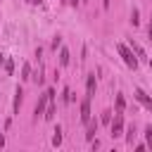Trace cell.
I'll list each match as a JSON object with an SVG mask.
<instances>
[{
  "label": "cell",
  "instance_id": "obj_4",
  "mask_svg": "<svg viewBox=\"0 0 152 152\" xmlns=\"http://www.w3.org/2000/svg\"><path fill=\"white\" fill-rule=\"evenodd\" d=\"M48 90H45V95H40V100H38V104H36V109H33V114H36V119L38 116H45V107H48Z\"/></svg>",
  "mask_w": 152,
  "mask_h": 152
},
{
  "label": "cell",
  "instance_id": "obj_5",
  "mask_svg": "<svg viewBox=\"0 0 152 152\" xmlns=\"http://www.w3.org/2000/svg\"><path fill=\"white\" fill-rule=\"evenodd\" d=\"M90 121V97L86 95V100L81 102V124H88Z\"/></svg>",
  "mask_w": 152,
  "mask_h": 152
},
{
  "label": "cell",
  "instance_id": "obj_14",
  "mask_svg": "<svg viewBox=\"0 0 152 152\" xmlns=\"http://www.w3.org/2000/svg\"><path fill=\"white\" fill-rule=\"evenodd\" d=\"M131 24H133V26H138V24H140V19H138V10H133V12H131Z\"/></svg>",
  "mask_w": 152,
  "mask_h": 152
},
{
  "label": "cell",
  "instance_id": "obj_17",
  "mask_svg": "<svg viewBox=\"0 0 152 152\" xmlns=\"http://www.w3.org/2000/svg\"><path fill=\"white\" fill-rule=\"evenodd\" d=\"M12 69H14V62H12V59H7V64H5V71H7V74H12Z\"/></svg>",
  "mask_w": 152,
  "mask_h": 152
},
{
  "label": "cell",
  "instance_id": "obj_19",
  "mask_svg": "<svg viewBox=\"0 0 152 152\" xmlns=\"http://www.w3.org/2000/svg\"><path fill=\"white\" fill-rule=\"evenodd\" d=\"M147 33H150V40H152V21H150V28H147Z\"/></svg>",
  "mask_w": 152,
  "mask_h": 152
},
{
  "label": "cell",
  "instance_id": "obj_7",
  "mask_svg": "<svg viewBox=\"0 0 152 152\" xmlns=\"http://www.w3.org/2000/svg\"><path fill=\"white\" fill-rule=\"evenodd\" d=\"M95 131H97V121H93V119H90V121H88V133H86V138H88V140H93Z\"/></svg>",
  "mask_w": 152,
  "mask_h": 152
},
{
  "label": "cell",
  "instance_id": "obj_23",
  "mask_svg": "<svg viewBox=\"0 0 152 152\" xmlns=\"http://www.w3.org/2000/svg\"><path fill=\"white\" fill-rule=\"evenodd\" d=\"M28 2H33V0H28Z\"/></svg>",
  "mask_w": 152,
  "mask_h": 152
},
{
  "label": "cell",
  "instance_id": "obj_20",
  "mask_svg": "<svg viewBox=\"0 0 152 152\" xmlns=\"http://www.w3.org/2000/svg\"><path fill=\"white\" fill-rule=\"evenodd\" d=\"M102 5H104V7H109V5H112V0H102Z\"/></svg>",
  "mask_w": 152,
  "mask_h": 152
},
{
  "label": "cell",
  "instance_id": "obj_1",
  "mask_svg": "<svg viewBox=\"0 0 152 152\" xmlns=\"http://www.w3.org/2000/svg\"><path fill=\"white\" fill-rule=\"evenodd\" d=\"M116 50H119V55L124 57V62H126V66H131V69H135V66H138V57H133V50H131L128 45H124V43H119V45H116Z\"/></svg>",
  "mask_w": 152,
  "mask_h": 152
},
{
  "label": "cell",
  "instance_id": "obj_11",
  "mask_svg": "<svg viewBox=\"0 0 152 152\" xmlns=\"http://www.w3.org/2000/svg\"><path fill=\"white\" fill-rule=\"evenodd\" d=\"M131 50H133V52H135L138 57H142V59H145V52H142V48H140L138 43H133V40H131Z\"/></svg>",
  "mask_w": 152,
  "mask_h": 152
},
{
  "label": "cell",
  "instance_id": "obj_21",
  "mask_svg": "<svg viewBox=\"0 0 152 152\" xmlns=\"http://www.w3.org/2000/svg\"><path fill=\"white\" fill-rule=\"evenodd\" d=\"M2 145H5V138H2V135H0V147H2Z\"/></svg>",
  "mask_w": 152,
  "mask_h": 152
},
{
  "label": "cell",
  "instance_id": "obj_12",
  "mask_svg": "<svg viewBox=\"0 0 152 152\" xmlns=\"http://www.w3.org/2000/svg\"><path fill=\"white\" fill-rule=\"evenodd\" d=\"M124 107H126V100H124V95L119 93V95H116V112H124Z\"/></svg>",
  "mask_w": 152,
  "mask_h": 152
},
{
  "label": "cell",
  "instance_id": "obj_16",
  "mask_svg": "<svg viewBox=\"0 0 152 152\" xmlns=\"http://www.w3.org/2000/svg\"><path fill=\"white\" fill-rule=\"evenodd\" d=\"M102 124H112V112H104L102 114Z\"/></svg>",
  "mask_w": 152,
  "mask_h": 152
},
{
  "label": "cell",
  "instance_id": "obj_9",
  "mask_svg": "<svg viewBox=\"0 0 152 152\" xmlns=\"http://www.w3.org/2000/svg\"><path fill=\"white\" fill-rule=\"evenodd\" d=\"M52 145H55V147H59V145H62V128H59V126L55 128V135H52Z\"/></svg>",
  "mask_w": 152,
  "mask_h": 152
},
{
  "label": "cell",
  "instance_id": "obj_22",
  "mask_svg": "<svg viewBox=\"0 0 152 152\" xmlns=\"http://www.w3.org/2000/svg\"><path fill=\"white\" fill-rule=\"evenodd\" d=\"M38 2H43V0H33V5H38Z\"/></svg>",
  "mask_w": 152,
  "mask_h": 152
},
{
  "label": "cell",
  "instance_id": "obj_2",
  "mask_svg": "<svg viewBox=\"0 0 152 152\" xmlns=\"http://www.w3.org/2000/svg\"><path fill=\"white\" fill-rule=\"evenodd\" d=\"M109 128H112V135H114V138H119V135L124 133V114H121V112H116V116H114V121H112Z\"/></svg>",
  "mask_w": 152,
  "mask_h": 152
},
{
  "label": "cell",
  "instance_id": "obj_15",
  "mask_svg": "<svg viewBox=\"0 0 152 152\" xmlns=\"http://www.w3.org/2000/svg\"><path fill=\"white\" fill-rule=\"evenodd\" d=\"M145 138H147V145L152 147V126H147V128H145Z\"/></svg>",
  "mask_w": 152,
  "mask_h": 152
},
{
  "label": "cell",
  "instance_id": "obj_13",
  "mask_svg": "<svg viewBox=\"0 0 152 152\" xmlns=\"http://www.w3.org/2000/svg\"><path fill=\"white\" fill-rule=\"evenodd\" d=\"M28 74H31V66H28V64H24V69H21V78H24V81H28V78H31Z\"/></svg>",
  "mask_w": 152,
  "mask_h": 152
},
{
  "label": "cell",
  "instance_id": "obj_10",
  "mask_svg": "<svg viewBox=\"0 0 152 152\" xmlns=\"http://www.w3.org/2000/svg\"><path fill=\"white\" fill-rule=\"evenodd\" d=\"M59 64H62V66L69 64V50H66V48H62V52H59Z\"/></svg>",
  "mask_w": 152,
  "mask_h": 152
},
{
  "label": "cell",
  "instance_id": "obj_3",
  "mask_svg": "<svg viewBox=\"0 0 152 152\" xmlns=\"http://www.w3.org/2000/svg\"><path fill=\"white\" fill-rule=\"evenodd\" d=\"M135 100H138L145 109H150V112H152V97H150L145 90H140V88H138V90H135Z\"/></svg>",
  "mask_w": 152,
  "mask_h": 152
},
{
  "label": "cell",
  "instance_id": "obj_6",
  "mask_svg": "<svg viewBox=\"0 0 152 152\" xmlns=\"http://www.w3.org/2000/svg\"><path fill=\"white\" fill-rule=\"evenodd\" d=\"M86 90H88V97H93V93H95V74H88V81H86Z\"/></svg>",
  "mask_w": 152,
  "mask_h": 152
},
{
  "label": "cell",
  "instance_id": "obj_18",
  "mask_svg": "<svg viewBox=\"0 0 152 152\" xmlns=\"http://www.w3.org/2000/svg\"><path fill=\"white\" fill-rule=\"evenodd\" d=\"M126 133H128V145H133V133H135V131H133V126H131Z\"/></svg>",
  "mask_w": 152,
  "mask_h": 152
},
{
  "label": "cell",
  "instance_id": "obj_8",
  "mask_svg": "<svg viewBox=\"0 0 152 152\" xmlns=\"http://www.w3.org/2000/svg\"><path fill=\"white\" fill-rule=\"evenodd\" d=\"M21 95H24L21 88H17L14 90V112H19V107H21Z\"/></svg>",
  "mask_w": 152,
  "mask_h": 152
}]
</instances>
